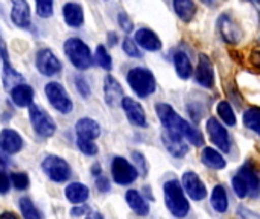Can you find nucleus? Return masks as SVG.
Here are the masks:
<instances>
[{
    "label": "nucleus",
    "mask_w": 260,
    "mask_h": 219,
    "mask_svg": "<svg viewBox=\"0 0 260 219\" xmlns=\"http://www.w3.org/2000/svg\"><path fill=\"white\" fill-rule=\"evenodd\" d=\"M99 172H101V171H99V165H94V166H93V174L98 175Z\"/></svg>",
    "instance_id": "51"
},
{
    "label": "nucleus",
    "mask_w": 260,
    "mask_h": 219,
    "mask_svg": "<svg viewBox=\"0 0 260 219\" xmlns=\"http://www.w3.org/2000/svg\"><path fill=\"white\" fill-rule=\"evenodd\" d=\"M123 52L126 53V55H129V56H133V58H140L142 56V52L139 50V47H137V44H136V41H133L129 37H126L125 40H123Z\"/></svg>",
    "instance_id": "39"
},
{
    "label": "nucleus",
    "mask_w": 260,
    "mask_h": 219,
    "mask_svg": "<svg viewBox=\"0 0 260 219\" xmlns=\"http://www.w3.org/2000/svg\"><path fill=\"white\" fill-rule=\"evenodd\" d=\"M76 134L79 139H87V140H94L101 136V127L96 120L90 117H82L76 122Z\"/></svg>",
    "instance_id": "20"
},
{
    "label": "nucleus",
    "mask_w": 260,
    "mask_h": 219,
    "mask_svg": "<svg viewBox=\"0 0 260 219\" xmlns=\"http://www.w3.org/2000/svg\"><path fill=\"white\" fill-rule=\"evenodd\" d=\"M5 168H6V165H5V162L0 159V171H5Z\"/></svg>",
    "instance_id": "53"
},
{
    "label": "nucleus",
    "mask_w": 260,
    "mask_h": 219,
    "mask_svg": "<svg viewBox=\"0 0 260 219\" xmlns=\"http://www.w3.org/2000/svg\"><path fill=\"white\" fill-rule=\"evenodd\" d=\"M62 15L66 23L72 27H79L84 24V11L78 3H66L62 8Z\"/></svg>",
    "instance_id": "22"
},
{
    "label": "nucleus",
    "mask_w": 260,
    "mask_h": 219,
    "mask_svg": "<svg viewBox=\"0 0 260 219\" xmlns=\"http://www.w3.org/2000/svg\"><path fill=\"white\" fill-rule=\"evenodd\" d=\"M117 20H119L120 27H122L125 32H131V30H133V21H131V18H129L125 12H120L119 17H117Z\"/></svg>",
    "instance_id": "41"
},
{
    "label": "nucleus",
    "mask_w": 260,
    "mask_h": 219,
    "mask_svg": "<svg viewBox=\"0 0 260 219\" xmlns=\"http://www.w3.org/2000/svg\"><path fill=\"white\" fill-rule=\"evenodd\" d=\"M212 207L218 212V213H224L229 209V197H227V191L224 186L218 184L215 186V189L212 191V198H210Z\"/></svg>",
    "instance_id": "30"
},
{
    "label": "nucleus",
    "mask_w": 260,
    "mask_h": 219,
    "mask_svg": "<svg viewBox=\"0 0 260 219\" xmlns=\"http://www.w3.org/2000/svg\"><path fill=\"white\" fill-rule=\"evenodd\" d=\"M35 66L38 72L44 76H55L61 72L62 64L55 56V53L50 49H40L35 56Z\"/></svg>",
    "instance_id": "10"
},
{
    "label": "nucleus",
    "mask_w": 260,
    "mask_h": 219,
    "mask_svg": "<svg viewBox=\"0 0 260 219\" xmlns=\"http://www.w3.org/2000/svg\"><path fill=\"white\" fill-rule=\"evenodd\" d=\"M9 186H11L9 177L3 171H0V194H6L9 191Z\"/></svg>",
    "instance_id": "43"
},
{
    "label": "nucleus",
    "mask_w": 260,
    "mask_h": 219,
    "mask_svg": "<svg viewBox=\"0 0 260 219\" xmlns=\"http://www.w3.org/2000/svg\"><path fill=\"white\" fill-rule=\"evenodd\" d=\"M174 66H175L177 75L181 79H189L192 76V73H193L190 58L187 56V53H184L181 50H178V52L174 53Z\"/></svg>",
    "instance_id": "25"
},
{
    "label": "nucleus",
    "mask_w": 260,
    "mask_h": 219,
    "mask_svg": "<svg viewBox=\"0 0 260 219\" xmlns=\"http://www.w3.org/2000/svg\"><path fill=\"white\" fill-rule=\"evenodd\" d=\"M244 125L260 136V107H250L244 113Z\"/></svg>",
    "instance_id": "31"
},
{
    "label": "nucleus",
    "mask_w": 260,
    "mask_h": 219,
    "mask_svg": "<svg viewBox=\"0 0 260 219\" xmlns=\"http://www.w3.org/2000/svg\"><path fill=\"white\" fill-rule=\"evenodd\" d=\"M111 175H113L114 183H117L120 186H126L137 180L139 171L126 159L114 157L111 162Z\"/></svg>",
    "instance_id": "8"
},
{
    "label": "nucleus",
    "mask_w": 260,
    "mask_h": 219,
    "mask_svg": "<svg viewBox=\"0 0 260 219\" xmlns=\"http://www.w3.org/2000/svg\"><path fill=\"white\" fill-rule=\"evenodd\" d=\"M11 20L17 27L27 29L30 24V8L26 0H11Z\"/></svg>",
    "instance_id": "15"
},
{
    "label": "nucleus",
    "mask_w": 260,
    "mask_h": 219,
    "mask_svg": "<svg viewBox=\"0 0 260 219\" xmlns=\"http://www.w3.org/2000/svg\"><path fill=\"white\" fill-rule=\"evenodd\" d=\"M250 2H251V3H253V5H254V6H256V8L260 11V0H250Z\"/></svg>",
    "instance_id": "52"
},
{
    "label": "nucleus",
    "mask_w": 260,
    "mask_h": 219,
    "mask_svg": "<svg viewBox=\"0 0 260 219\" xmlns=\"http://www.w3.org/2000/svg\"><path fill=\"white\" fill-rule=\"evenodd\" d=\"M90 191L87 186H84L82 183H70L66 187V198L72 203V204H81L85 203L88 200Z\"/></svg>",
    "instance_id": "23"
},
{
    "label": "nucleus",
    "mask_w": 260,
    "mask_h": 219,
    "mask_svg": "<svg viewBox=\"0 0 260 219\" xmlns=\"http://www.w3.org/2000/svg\"><path fill=\"white\" fill-rule=\"evenodd\" d=\"M75 85H76V90L79 91V95H81L82 98H88V96H90L91 90H90V85H88V82H87L85 78L76 76V78H75Z\"/></svg>",
    "instance_id": "40"
},
{
    "label": "nucleus",
    "mask_w": 260,
    "mask_h": 219,
    "mask_svg": "<svg viewBox=\"0 0 260 219\" xmlns=\"http://www.w3.org/2000/svg\"><path fill=\"white\" fill-rule=\"evenodd\" d=\"M232 187H233L235 194H236L239 198H245V197L250 195L248 184L245 183V180H244L239 174H236V175L233 177V180H232Z\"/></svg>",
    "instance_id": "35"
},
{
    "label": "nucleus",
    "mask_w": 260,
    "mask_h": 219,
    "mask_svg": "<svg viewBox=\"0 0 260 219\" xmlns=\"http://www.w3.org/2000/svg\"><path fill=\"white\" fill-rule=\"evenodd\" d=\"M155 111H157V116H158L161 125L168 131L183 136L186 140H189L195 146H203V143H204L203 134L195 127H192L187 120H184L169 104H163V102L157 104Z\"/></svg>",
    "instance_id": "1"
},
{
    "label": "nucleus",
    "mask_w": 260,
    "mask_h": 219,
    "mask_svg": "<svg viewBox=\"0 0 260 219\" xmlns=\"http://www.w3.org/2000/svg\"><path fill=\"white\" fill-rule=\"evenodd\" d=\"M206 130L210 136V140L213 142L215 146H218L221 151L229 152L232 148V139L229 131L224 128L221 122H218L216 117H209L206 122Z\"/></svg>",
    "instance_id": "9"
},
{
    "label": "nucleus",
    "mask_w": 260,
    "mask_h": 219,
    "mask_svg": "<svg viewBox=\"0 0 260 219\" xmlns=\"http://www.w3.org/2000/svg\"><path fill=\"white\" fill-rule=\"evenodd\" d=\"M238 215L242 219H260V216L257 213H254V212H251V210H248V209H245V207H239Z\"/></svg>",
    "instance_id": "45"
},
{
    "label": "nucleus",
    "mask_w": 260,
    "mask_h": 219,
    "mask_svg": "<svg viewBox=\"0 0 260 219\" xmlns=\"http://www.w3.org/2000/svg\"><path fill=\"white\" fill-rule=\"evenodd\" d=\"M128 84L139 98L151 96L157 88V81L151 70L145 67H134L126 75Z\"/></svg>",
    "instance_id": "3"
},
{
    "label": "nucleus",
    "mask_w": 260,
    "mask_h": 219,
    "mask_svg": "<svg viewBox=\"0 0 260 219\" xmlns=\"http://www.w3.org/2000/svg\"><path fill=\"white\" fill-rule=\"evenodd\" d=\"M2 53H3V61H5V69H3V84H5V88L11 91L17 84H21L24 79H23V76H21L18 72H15V70L9 66L6 52H5V50H2Z\"/></svg>",
    "instance_id": "29"
},
{
    "label": "nucleus",
    "mask_w": 260,
    "mask_h": 219,
    "mask_svg": "<svg viewBox=\"0 0 260 219\" xmlns=\"http://www.w3.org/2000/svg\"><path fill=\"white\" fill-rule=\"evenodd\" d=\"M41 168L47 174V177L55 183H64L70 178V166L61 157H56V155L44 157Z\"/></svg>",
    "instance_id": "7"
},
{
    "label": "nucleus",
    "mask_w": 260,
    "mask_h": 219,
    "mask_svg": "<svg viewBox=\"0 0 260 219\" xmlns=\"http://www.w3.org/2000/svg\"><path fill=\"white\" fill-rule=\"evenodd\" d=\"M44 93H46L50 105L56 111H59L62 114H69L73 110V102L69 98L66 88L59 82H49V84H46Z\"/></svg>",
    "instance_id": "5"
},
{
    "label": "nucleus",
    "mask_w": 260,
    "mask_h": 219,
    "mask_svg": "<svg viewBox=\"0 0 260 219\" xmlns=\"http://www.w3.org/2000/svg\"><path fill=\"white\" fill-rule=\"evenodd\" d=\"M11 181H12V186L17 189V191H24L29 187V177L23 172H12L11 174Z\"/></svg>",
    "instance_id": "37"
},
{
    "label": "nucleus",
    "mask_w": 260,
    "mask_h": 219,
    "mask_svg": "<svg viewBox=\"0 0 260 219\" xmlns=\"http://www.w3.org/2000/svg\"><path fill=\"white\" fill-rule=\"evenodd\" d=\"M76 143H78L79 151L84 152L85 155H96L98 151H99L93 140H87V139H79V137H78Z\"/></svg>",
    "instance_id": "38"
},
{
    "label": "nucleus",
    "mask_w": 260,
    "mask_h": 219,
    "mask_svg": "<svg viewBox=\"0 0 260 219\" xmlns=\"http://www.w3.org/2000/svg\"><path fill=\"white\" fill-rule=\"evenodd\" d=\"M203 2H204L206 5H212V3H213L215 0H203Z\"/></svg>",
    "instance_id": "54"
},
{
    "label": "nucleus",
    "mask_w": 260,
    "mask_h": 219,
    "mask_svg": "<svg viewBox=\"0 0 260 219\" xmlns=\"http://www.w3.org/2000/svg\"><path fill=\"white\" fill-rule=\"evenodd\" d=\"M0 148L8 154H17L23 148V140L17 131L5 128L0 131Z\"/></svg>",
    "instance_id": "19"
},
{
    "label": "nucleus",
    "mask_w": 260,
    "mask_h": 219,
    "mask_svg": "<svg viewBox=\"0 0 260 219\" xmlns=\"http://www.w3.org/2000/svg\"><path fill=\"white\" fill-rule=\"evenodd\" d=\"M165 201H166V207L171 212L172 216L175 218H184L187 216L189 210H190V204L184 195L183 186L180 181L177 180H169L165 183Z\"/></svg>",
    "instance_id": "2"
},
{
    "label": "nucleus",
    "mask_w": 260,
    "mask_h": 219,
    "mask_svg": "<svg viewBox=\"0 0 260 219\" xmlns=\"http://www.w3.org/2000/svg\"><path fill=\"white\" fill-rule=\"evenodd\" d=\"M11 99L17 107H30L34 101V88L24 82L17 84L11 90Z\"/></svg>",
    "instance_id": "21"
},
{
    "label": "nucleus",
    "mask_w": 260,
    "mask_h": 219,
    "mask_svg": "<svg viewBox=\"0 0 260 219\" xmlns=\"http://www.w3.org/2000/svg\"><path fill=\"white\" fill-rule=\"evenodd\" d=\"M108 40H110V46H114L117 43V35L114 32H110L108 34Z\"/></svg>",
    "instance_id": "48"
},
{
    "label": "nucleus",
    "mask_w": 260,
    "mask_h": 219,
    "mask_svg": "<svg viewBox=\"0 0 260 219\" xmlns=\"http://www.w3.org/2000/svg\"><path fill=\"white\" fill-rule=\"evenodd\" d=\"M122 108L128 117V120L136 125V127H140V128H146L148 123H146V114L142 108V105L134 101L133 98H123L122 99Z\"/></svg>",
    "instance_id": "14"
},
{
    "label": "nucleus",
    "mask_w": 260,
    "mask_h": 219,
    "mask_svg": "<svg viewBox=\"0 0 260 219\" xmlns=\"http://www.w3.org/2000/svg\"><path fill=\"white\" fill-rule=\"evenodd\" d=\"M250 61H251V64H253L256 69H259L260 70V49L259 47L253 49V52H251V55H250Z\"/></svg>",
    "instance_id": "46"
},
{
    "label": "nucleus",
    "mask_w": 260,
    "mask_h": 219,
    "mask_svg": "<svg viewBox=\"0 0 260 219\" xmlns=\"http://www.w3.org/2000/svg\"><path fill=\"white\" fill-rule=\"evenodd\" d=\"M96 187H98V191L102 192V194L108 192V191H110V181H108V178L99 177V178L96 180Z\"/></svg>",
    "instance_id": "44"
},
{
    "label": "nucleus",
    "mask_w": 260,
    "mask_h": 219,
    "mask_svg": "<svg viewBox=\"0 0 260 219\" xmlns=\"http://www.w3.org/2000/svg\"><path fill=\"white\" fill-rule=\"evenodd\" d=\"M201 162H203L207 168L216 169V171L224 169V168L227 166L225 159H224L216 149H213V148H204V149H203V152H201Z\"/></svg>",
    "instance_id": "26"
},
{
    "label": "nucleus",
    "mask_w": 260,
    "mask_h": 219,
    "mask_svg": "<svg viewBox=\"0 0 260 219\" xmlns=\"http://www.w3.org/2000/svg\"><path fill=\"white\" fill-rule=\"evenodd\" d=\"M94 61H96L102 69H105V70H111V67H113L111 56L108 55L107 49H105L102 44H99V46L96 47V52H94Z\"/></svg>",
    "instance_id": "34"
},
{
    "label": "nucleus",
    "mask_w": 260,
    "mask_h": 219,
    "mask_svg": "<svg viewBox=\"0 0 260 219\" xmlns=\"http://www.w3.org/2000/svg\"><path fill=\"white\" fill-rule=\"evenodd\" d=\"M20 210H21V215L24 219H41L38 210L34 206V203L26 197L20 200Z\"/></svg>",
    "instance_id": "33"
},
{
    "label": "nucleus",
    "mask_w": 260,
    "mask_h": 219,
    "mask_svg": "<svg viewBox=\"0 0 260 219\" xmlns=\"http://www.w3.org/2000/svg\"><path fill=\"white\" fill-rule=\"evenodd\" d=\"M37 3V15L41 18H47L53 14V0H35Z\"/></svg>",
    "instance_id": "36"
},
{
    "label": "nucleus",
    "mask_w": 260,
    "mask_h": 219,
    "mask_svg": "<svg viewBox=\"0 0 260 219\" xmlns=\"http://www.w3.org/2000/svg\"><path fill=\"white\" fill-rule=\"evenodd\" d=\"M0 219H18L14 213H11V212H5V213H2L0 215Z\"/></svg>",
    "instance_id": "50"
},
{
    "label": "nucleus",
    "mask_w": 260,
    "mask_h": 219,
    "mask_svg": "<svg viewBox=\"0 0 260 219\" xmlns=\"http://www.w3.org/2000/svg\"><path fill=\"white\" fill-rule=\"evenodd\" d=\"M195 81L206 88H212L215 84V73H213V64L210 58L206 53L200 55L198 59V67L195 72Z\"/></svg>",
    "instance_id": "13"
},
{
    "label": "nucleus",
    "mask_w": 260,
    "mask_h": 219,
    "mask_svg": "<svg viewBox=\"0 0 260 219\" xmlns=\"http://www.w3.org/2000/svg\"><path fill=\"white\" fill-rule=\"evenodd\" d=\"M133 157H134V162L137 163V171H142L143 175H146V162L143 159V155L140 152H133Z\"/></svg>",
    "instance_id": "42"
},
{
    "label": "nucleus",
    "mask_w": 260,
    "mask_h": 219,
    "mask_svg": "<svg viewBox=\"0 0 260 219\" xmlns=\"http://www.w3.org/2000/svg\"><path fill=\"white\" fill-rule=\"evenodd\" d=\"M64 52L69 61L79 70H87L93 64L90 47L79 38H69L64 43Z\"/></svg>",
    "instance_id": "4"
},
{
    "label": "nucleus",
    "mask_w": 260,
    "mask_h": 219,
    "mask_svg": "<svg viewBox=\"0 0 260 219\" xmlns=\"http://www.w3.org/2000/svg\"><path fill=\"white\" fill-rule=\"evenodd\" d=\"M125 200L128 203V206L131 207V210L139 215V216H146L149 213V206L145 201V198L137 192V191H128L125 195Z\"/></svg>",
    "instance_id": "24"
},
{
    "label": "nucleus",
    "mask_w": 260,
    "mask_h": 219,
    "mask_svg": "<svg viewBox=\"0 0 260 219\" xmlns=\"http://www.w3.org/2000/svg\"><path fill=\"white\" fill-rule=\"evenodd\" d=\"M104 95H105V102L110 107H116L117 104H122V99L125 98L120 84L111 75H107L105 76V81H104Z\"/></svg>",
    "instance_id": "18"
},
{
    "label": "nucleus",
    "mask_w": 260,
    "mask_h": 219,
    "mask_svg": "<svg viewBox=\"0 0 260 219\" xmlns=\"http://www.w3.org/2000/svg\"><path fill=\"white\" fill-rule=\"evenodd\" d=\"M161 142L165 143L166 149L174 155V157H184L189 151V146L184 142V137L171 131H165L161 136Z\"/></svg>",
    "instance_id": "17"
},
{
    "label": "nucleus",
    "mask_w": 260,
    "mask_h": 219,
    "mask_svg": "<svg viewBox=\"0 0 260 219\" xmlns=\"http://www.w3.org/2000/svg\"><path fill=\"white\" fill-rule=\"evenodd\" d=\"M238 174H239V175L245 180V183L248 184L250 195L256 197V195L259 194L260 178H259V175H257V172L253 169V166H251L250 163H247V165H244V166L239 169V172H238Z\"/></svg>",
    "instance_id": "27"
},
{
    "label": "nucleus",
    "mask_w": 260,
    "mask_h": 219,
    "mask_svg": "<svg viewBox=\"0 0 260 219\" xmlns=\"http://www.w3.org/2000/svg\"><path fill=\"white\" fill-rule=\"evenodd\" d=\"M85 219H104V216L101 213H98V212H90Z\"/></svg>",
    "instance_id": "49"
},
{
    "label": "nucleus",
    "mask_w": 260,
    "mask_h": 219,
    "mask_svg": "<svg viewBox=\"0 0 260 219\" xmlns=\"http://www.w3.org/2000/svg\"><path fill=\"white\" fill-rule=\"evenodd\" d=\"M183 187L193 201H203L207 197V189L203 180L192 171L183 174Z\"/></svg>",
    "instance_id": "12"
},
{
    "label": "nucleus",
    "mask_w": 260,
    "mask_h": 219,
    "mask_svg": "<svg viewBox=\"0 0 260 219\" xmlns=\"http://www.w3.org/2000/svg\"><path fill=\"white\" fill-rule=\"evenodd\" d=\"M218 29L221 32V37L224 41L230 44H236L242 38V29L241 26L235 21V18L229 14H224L218 20Z\"/></svg>",
    "instance_id": "11"
},
{
    "label": "nucleus",
    "mask_w": 260,
    "mask_h": 219,
    "mask_svg": "<svg viewBox=\"0 0 260 219\" xmlns=\"http://www.w3.org/2000/svg\"><path fill=\"white\" fill-rule=\"evenodd\" d=\"M29 117L32 122V128L34 131L40 136V137H52L56 131V125L53 122V119L38 105H30L29 107Z\"/></svg>",
    "instance_id": "6"
},
{
    "label": "nucleus",
    "mask_w": 260,
    "mask_h": 219,
    "mask_svg": "<svg viewBox=\"0 0 260 219\" xmlns=\"http://www.w3.org/2000/svg\"><path fill=\"white\" fill-rule=\"evenodd\" d=\"M219 117L222 119V122L229 127H235L236 125V114L233 111V107L227 102V101H221L216 107Z\"/></svg>",
    "instance_id": "32"
},
{
    "label": "nucleus",
    "mask_w": 260,
    "mask_h": 219,
    "mask_svg": "<svg viewBox=\"0 0 260 219\" xmlns=\"http://www.w3.org/2000/svg\"><path fill=\"white\" fill-rule=\"evenodd\" d=\"M90 209L87 207V206H79V207H75V209H72V216H81V215H84V213H87Z\"/></svg>",
    "instance_id": "47"
},
{
    "label": "nucleus",
    "mask_w": 260,
    "mask_h": 219,
    "mask_svg": "<svg viewBox=\"0 0 260 219\" xmlns=\"http://www.w3.org/2000/svg\"><path fill=\"white\" fill-rule=\"evenodd\" d=\"M134 37H136V43L148 52H158L163 46L160 37L148 27H142V29L136 30Z\"/></svg>",
    "instance_id": "16"
},
{
    "label": "nucleus",
    "mask_w": 260,
    "mask_h": 219,
    "mask_svg": "<svg viewBox=\"0 0 260 219\" xmlns=\"http://www.w3.org/2000/svg\"><path fill=\"white\" fill-rule=\"evenodd\" d=\"M174 11L183 21L189 23L197 14V3L193 0H174Z\"/></svg>",
    "instance_id": "28"
}]
</instances>
